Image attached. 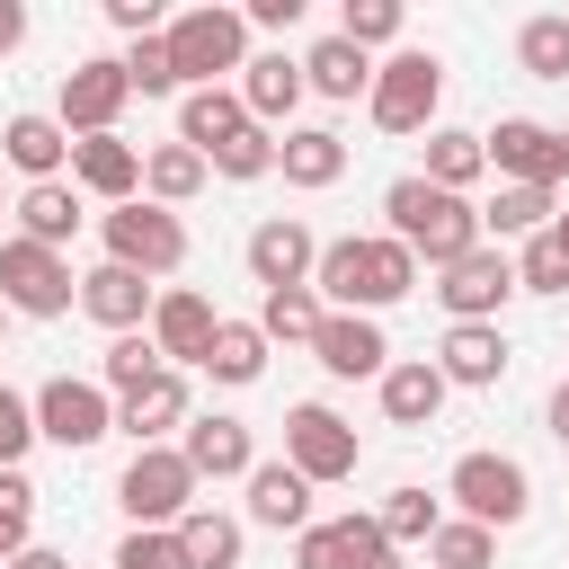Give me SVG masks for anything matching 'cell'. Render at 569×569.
Returning a JSON list of instances; mask_svg holds the SVG:
<instances>
[{
  "instance_id": "1f68e13d",
  "label": "cell",
  "mask_w": 569,
  "mask_h": 569,
  "mask_svg": "<svg viewBox=\"0 0 569 569\" xmlns=\"http://www.w3.org/2000/svg\"><path fill=\"white\" fill-rule=\"evenodd\" d=\"M551 213H560L551 187H498V196L480 204V240H489V249H498V240H533V231H551Z\"/></svg>"
},
{
  "instance_id": "30bf717a",
  "label": "cell",
  "mask_w": 569,
  "mask_h": 569,
  "mask_svg": "<svg viewBox=\"0 0 569 569\" xmlns=\"http://www.w3.org/2000/svg\"><path fill=\"white\" fill-rule=\"evenodd\" d=\"M196 471H187V453L178 445H133V462L116 471V507L133 516V525H178L187 507H196Z\"/></svg>"
},
{
  "instance_id": "816d5d0a",
  "label": "cell",
  "mask_w": 569,
  "mask_h": 569,
  "mask_svg": "<svg viewBox=\"0 0 569 569\" xmlns=\"http://www.w3.org/2000/svg\"><path fill=\"white\" fill-rule=\"evenodd\" d=\"M27 44V0H0V62Z\"/></svg>"
},
{
  "instance_id": "ab89813d",
  "label": "cell",
  "mask_w": 569,
  "mask_h": 569,
  "mask_svg": "<svg viewBox=\"0 0 569 569\" xmlns=\"http://www.w3.org/2000/svg\"><path fill=\"white\" fill-rule=\"evenodd\" d=\"M116 62H124V89H133V98H187V89H178V62H169L160 36H133Z\"/></svg>"
},
{
  "instance_id": "f1b7e54d",
  "label": "cell",
  "mask_w": 569,
  "mask_h": 569,
  "mask_svg": "<svg viewBox=\"0 0 569 569\" xmlns=\"http://www.w3.org/2000/svg\"><path fill=\"white\" fill-rule=\"evenodd\" d=\"M169 533H178L187 569H240V542H249V525H240V516H222L213 498H196V507H187Z\"/></svg>"
},
{
  "instance_id": "7bdbcfd3",
  "label": "cell",
  "mask_w": 569,
  "mask_h": 569,
  "mask_svg": "<svg viewBox=\"0 0 569 569\" xmlns=\"http://www.w3.org/2000/svg\"><path fill=\"white\" fill-rule=\"evenodd\" d=\"M36 542V480L27 471H0V569Z\"/></svg>"
},
{
  "instance_id": "4316f807",
  "label": "cell",
  "mask_w": 569,
  "mask_h": 569,
  "mask_svg": "<svg viewBox=\"0 0 569 569\" xmlns=\"http://www.w3.org/2000/svg\"><path fill=\"white\" fill-rule=\"evenodd\" d=\"M240 124H249V107H240V89H231V80H222V89H187V98H178V142H187L196 160H213Z\"/></svg>"
},
{
  "instance_id": "cb8c5ba5",
  "label": "cell",
  "mask_w": 569,
  "mask_h": 569,
  "mask_svg": "<svg viewBox=\"0 0 569 569\" xmlns=\"http://www.w3.org/2000/svg\"><path fill=\"white\" fill-rule=\"evenodd\" d=\"M240 489H249V498H240V507H249V525H267V533H302V525H311V480H302L284 453H276V462H258Z\"/></svg>"
},
{
  "instance_id": "44dd1931",
  "label": "cell",
  "mask_w": 569,
  "mask_h": 569,
  "mask_svg": "<svg viewBox=\"0 0 569 569\" xmlns=\"http://www.w3.org/2000/svg\"><path fill=\"white\" fill-rule=\"evenodd\" d=\"M71 187L98 196V204H133L142 196V151L124 133H89V142H71Z\"/></svg>"
},
{
  "instance_id": "9c48e42d",
  "label": "cell",
  "mask_w": 569,
  "mask_h": 569,
  "mask_svg": "<svg viewBox=\"0 0 569 569\" xmlns=\"http://www.w3.org/2000/svg\"><path fill=\"white\" fill-rule=\"evenodd\" d=\"M27 400H36V445L89 453V445H107V436H116V400H107L89 373H53V382H36Z\"/></svg>"
},
{
  "instance_id": "6f0895ef",
  "label": "cell",
  "mask_w": 569,
  "mask_h": 569,
  "mask_svg": "<svg viewBox=\"0 0 569 569\" xmlns=\"http://www.w3.org/2000/svg\"><path fill=\"white\" fill-rule=\"evenodd\" d=\"M0 329H9V302H0Z\"/></svg>"
},
{
  "instance_id": "c3c4849f",
  "label": "cell",
  "mask_w": 569,
  "mask_h": 569,
  "mask_svg": "<svg viewBox=\"0 0 569 569\" xmlns=\"http://www.w3.org/2000/svg\"><path fill=\"white\" fill-rule=\"evenodd\" d=\"M338 533H347V560H356V569H373V560H391V542H382V525H373V507H347V516H338Z\"/></svg>"
},
{
  "instance_id": "4fadbf2b",
  "label": "cell",
  "mask_w": 569,
  "mask_h": 569,
  "mask_svg": "<svg viewBox=\"0 0 569 569\" xmlns=\"http://www.w3.org/2000/svg\"><path fill=\"white\" fill-rule=\"evenodd\" d=\"M124 62L116 53H89V62H71L62 71V98H53V124L71 133V142H89V133H116V116H124Z\"/></svg>"
},
{
  "instance_id": "74e56055",
  "label": "cell",
  "mask_w": 569,
  "mask_h": 569,
  "mask_svg": "<svg viewBox=\"0 0 569 569\" xmlns=\"http://www.w3.org/2000/svg\"><path fill=\"white\" fill-rule=\"evenodd\" d=\"M373 525H382V542H391V551H400V542H427V533L445 525V498H427L418 480H400V489L373 507Z\"/></svg>"
},
{
  "instance_id": "91938a15",
  "label": "cell",
  "mask_w": 569,
  "mask_h": 569,
  "mask_svg": "<svg viewBox=\"0 0 569 569\" xmlns=\"http://www.w3.org/2000/svg\"><path fill=\"white\" fill-rule=\"evenodd\" d=\"M560 151H569V133H560Z\"/></svg>"
},
{
  "instance_id": "3957f363",
  "label": "cell",
  "mask_w": 569,
  "mask_h": 569,
  "mask_svg": "<svg viewBox=\"0 0 569 569\" xmlns=\"http://www.w3.org/2000/svg\"><path fill=\"white\" fill-rule=\"evenodd\" d=\"M160 44H169V62H178V89H222V71L249 62V18L222 9V0H204V9H178V18L160 27Z\"/></svg>"
},
{
  "instance_id": "b9f144b4",
  "label": "cell",
  "mask_w": 569,
  "mask_h": 569,
  "mask_svg": "<svg viewBox=\"0 0 569 569\" xmlns=\"http://www.w3.org/2000/svg\"><path fill=\"white\" fill-rule=\"evenodd\" d=\"M516 293H569V249H560V231H533V240L516 249Z\"/></svg>"
},
{
  "instance_id": "d4e9b609",
  "label": "cell",
  "mask_w": 569,
  "mask_h": 569,
  "mask_svg": "<svg viewBox=\"0 0 569 569\" xmlns=\"http://www.w3.org/2000/svg\"><path fill=\"white\" fill-rule=\"evenodd\" d=\"M373 391H382V418L391 427H436V409H445V373L427 356H391Z\"/></svg>"
},
{
  "instance_id": "ba28073f",
  "label": "cell",
  "mask_w": 569,
  "mask_h": 569,
  "mask_svg": "<svg viewBox=\"0 0 569 569\" xmlns=\"http://www.w3.org/2000/svg\"><path fill=\"white\" fill-rule=\"evenodd\" d=\"M0 302L18 311V320H62L71 302H80V276H71V258L62 249H36V240H0Z\"/></svg>"
},
{
  "instance_id": "7a4b0ae2",
  "label": "cell",
  "mask_w": 569,
  "mask_h": 569,
  "mask_svg": "<svg viewBox=\"0 0 569 569\" xmlns=\"http://www.w3.org/2000/svg\"><path fill=\"white\" fill-rule=\"evenodd\" d=\"M382 231L418 258V267H453L480 249V204L471 196H445L427 178H391L382 187Z\"/></svg>"
},
{
  "instance_id": "681fc988",
  "label": "cell",
  "mask_w": 569,
  "mask_h": 569,
  "mask_svg": "<svg viewBox=\"0 0 569 569\" xmlns=\"http://www.w3.org/2000/svg\"><path fill=\"white\" fill-rule=\"evenodd\" d=\"M107 27H116V36H160L169 9H160V0H107Z\"/></svg>"
},
{
  "instance_id": "8fae6325",
  "label": "cell",
  "mask_w": 569,
  "mask_h": 569,
  "mask_svg": "<svg viewBox=\"0 0 569 569\" xmlns=\"http://www.w3.org/2000/svg\"><path fill=\"white\" fill-rule=\"evenodd\" d=\"M436 302H445V329H471V320H498L507 302H516V258L507 249H471V258H453V267H436V284H427Z\"/></svg>"
},
{
  "instance_id": "9a60e30c",
  "label": "cell",
  "mask_w": 569,
  "mask_h": 569,
  "mask_svg": "<svg viewBox=\"0 0 569 569\" xmlns=\"http://www.w3.org/2000/svg\"><path fill=\"white\" fill-rule=\"evenodd\" d=\"M151 302H160V284H151V276H133V267H116V258H98V267L80 276V311H89L107 338L151 329Z\"/></svg>"
},
{
  "instance_id": "603a6c76",
  "label": "cell",
  "mask_w": 569,
  "mask_h": 569,
  "mask_svg": "<svg viewBox=\"0 0 569 569\" xmlns=\"http://www.w3.org/2000/svg\"><path fill=\"white\" fill-rule=\"evenodd\" d=\"M0 160H9L27 187L71 178V133H62L53 116H36V107H27V116H9V124H0Z\"/></svg>"
},
{
  "instance_id": "5b68a950",
  "label": "cell",
  "mask_w": 569,
  "mask_h": 569,
  "mask_svg": "<svg viewBox=\"0 0 569 569\" xmlns=\"http://www.w3.org/2000/svg\"><path fill=\"white\" fill-rule=\"evenodd\" d=\"M445 498H453V516L462 525H489V533H507V525H525L533 516V471L516 462V453H462L453 471H445Z\"/></svg>"
},
{
  "instance_id": "f6af8a7d",
  "label": "cell",
  "mask_w": 569,
  "mask_h": 569,
  "mask_svg": "<svg viewBox=\"0 0 569 569\" xmlns=\"http://www.w3.org/2000/svg\"><path fill=\"white\" fill-rule=\"evenodd\" d=\"M27 453H36V400L0 382V471H27Z\"/></svg>"
},
{
  "instance_id": "d6986e66",
  "label": "cell",
  "mask_w": 569,
  "mask_h": 569,
  "mask_svg": "<svg viewBox=\"0 0 569 569\" xmlns=\"http://www.w3.org/2000/svg\"><path fill=\"white\" fill-rule=\"evenodd\" d=\"M178 453H187L196 480H249V471H258V436H249L240 418H222V409H213V418H187V427H178Z\"/></svg>"
},
{
  "instance_id": "83f0119b",
  "label": "cell",
  "mask_w": 569,
  "mask_h": 569,
  "mask_svg": "<svg viewBox=\"0 0 569 569\" xmlns=\"http://www.w3.org/2000/svg\"><path fill=\"white\" fill-rule=\"evenodd\" d=\"M187 418H196V409H187V382H178V373H160V382H142L133 400H116V436H133V445H169Z\"/></svg>"
},
{
  "instance_id": "7dc6e473",
  "label": "cell",
  "mask_w": 569,
  "mask_h": 569,
  "mask_svg": "<svg viewBox=\"0 0 569 569\" xmlns=\"http://www.w3.org/2000/svg\"><path fill=\"white\" fill-rule=\"evenodd\" d=\"M293 569H356V560H347V533H338V516L293 533Z\"/></svg>"
},
{
  "instance_id": "bcb514c9",
  "label": "cell",
  "mask_w": 569,
  "mask_h": 569,
  "mask_svg": "<svg viewBox=\"0 0 569 569\" xmlns=\"http://www.w3.org/2000/svg\"><path fill=\"white\" fill-rule=\"evenodd\" d=\"M116 569H187V551H178L169 525H133V533L116 542Z\"/></svg>"
},
{
  "instance_id": "6da1fadb",
  "label": "cell",
  "mask_w": 569,
  "mask_h": 569,
  "mask_svg": "<svg viewBox=\"0 0 569 569\" xmlns=\"http://www.w3.org/2000/svg\"><path fill=\"white\" fill-rule=\"evenodd\" d=\"M311 293L320 311H391L400 293H418V258L391 240V231H347V240H320V267H311Z\"/></svg>"
},
{
  "instance_id": "9f6ffc18",
  "label": "cell",
  "mask_w": 569,
  "mask_h": 569,
  "mask_svg": "<svg viewBox=\"0 0 569 569\" xmlns=\"http://www.w3.org/2000/svg\"><path fill=\"white\" fill-rule=\"evenodd\" d=\"M373 569H400V551H391V560H373Z\"/></svg>"
},
{
  "instance_id": "f907efd6",
  "label": "cell",
  "mask_w": 569,
  "mask_h": 569,
  "mask_svg": "<svg viewBox=\"0 0 569 569\" xmlns=\"http://www.w3.org/2000/svg\"><path fill=\"white\" fill-rule=\"evenodd\" d=\"M240 18H249V27H276V36H293V27H302V0H249Z\"/></svg>"
},
{
  "instance_id": "11a10c76",
  "label": "cell",
  "mask_w": 569,
  "mask_h": 569,
  "mask_svg": "<svg viewBox=\"0 0 569 569\" xmlns=\"http://www.w3.org/2000/svg\"><path fill=\"white\" fill-rule=\"evenodd\" d=\"M551 231H560V249H569V213H551Z\"/></svg>"
},
{
  "instance_id": "8d00e7d4",
  "label": "cell",
  "mask_w": 569,
  "mask_h": 569,
  "mask_svg": "<svg viewBox=\"0 0 569 569\" xmlns=\"http://www.w3.org/2000/svg\"><path fill=\"white\" fill-rule=\"evenodd\" d=\"M169 365H160V347H151V329H133V338H107V356H98V391L107 400H133L142 382H160Z\"/></svg>"
},
{
  "instance_id": "7c38bea8",
  "label": "cell",
  "mask_w": 569,
  "mask_h": 569,
  "mask_svg": "<svg viewBox=\"0 0 569 569\" xmlns=\"http://www.w3.org/2000/svg\"><path fill=\"white\" fill-rule=\"evenodd\" d=\"M480 151H489V169H498V187H569V151H560V133L551 124H533V116H498L489 133H480Z\"/></svg>"
},
{
  "instance_id": "ffe728a7",
  "label": "cell",
  "mask_w": 569,
  "mask_h": 569,
  "mask_svg": "<svg viewBox=\"0 0 569 569\" xmlns=\"http://www.w3.org/2000/svg\"><path fill=\"white\" fill-rule=\"evenodd\" d=\"M231 89H240V107H249V124H267V133H284V124H293V107H302V53H249Z\"/></svg>"
},
{
  "instance_id": "e0dca14e",
  "label": "cell",
  "mask_w": 569,
  "mask_h": 569,
  "mask_svg": "<svg viewBox=\"0 0 569 569\" xmlns=\"http://www.w3.org/2000/svg\"><path fill=\"white\" fill-rule=\"evenodd\" d=\"M507 356H516L507 329H498V320H471V329H445V347H436L427 365L445 373V391H498V382H507Z\"/></svg>"
},
{
  "instance_id": "2e32d148",
  "label": "cell",
  "mask_w": 569,
  "mask_h": 569,
  "mask_svg": "<svg viewBox=\"0 0 569 569\" xmlns=\"http://www.w3.org/2000/svg\"><path fill=\"white\" fill-rule=\"evenodd\" d=\"M311 356H320V373H338V382H382L391 338H382V320H365V311H329L320 338H311Z\"/></svg>"
},
{
  "instance_id": "5bb4252c",
  "label": "cell",
  "mask_w": 569,
  "mask_h": 569,
  "mask_svg": "<svg viewBox=\"0 0 569 569\" xmlns=\"http://www.w3.org/2000/svg\"><path fill=\"white\" fill-rule=\"evenodd\" d=\"M249 284L258 293H284V284H311V267H320V240H311V222L302 213H267L258 231H249Z\"/></svg>"
},
{
  "instance_id": "484cf974",
  "label": "cell",
  "mask_w": 569,
  "mask_h": 569,
  "mask_svg": "<svg viewBox=\"0 0 569 569\" xmlns=\"http://www.w3.org/2000/svg\"><path fill=\"white\" fill-rule=\"evenodd\" d=\"M302 89L329 98V107H356V98L373 89V53H356L347 36H320V44L302 53Z\"/></svg>"
},
{
  "instance_id": "d590c367",
  "label": "cell",
  "mask_w": 569,
  "mask_h": 569,
  "mask_svg": "<svg viewBox=\"0 0 569 569\" xmlns=\"http://www.w3.org/2000/svg\"><path fill=\"white\" fill-rule=\"evenodd\" d=\"M516 71L525 80H569V9H533L516 27Z\"/></svg>"
},
{
  "instance_id": "e575fe53",
  "label": "cell",
  "mask_w": 569,
  "mask_h": 569,
  "mask_svg": "<svg viewBox=\"0 0 569 569\" xmlns=\"http://www.w3.org/2000/svg\"><path fill=\"white\" fill-rule=\"evenodd\" d=\"M320 320H329V311H320V293H311V284L258 293V338H267V347H311V338H320Z\"/></svg>"
},
{
  "instance_id": "277c9868",
  "label": "cell",
  "mask_w": 569,
  "mask_h": 569,
  "mask_svg": "<svg viewBox=\"0 0 569 569\" xmlns=\"http://www.w3.org/2000/svg\"><path fill=\"white\" fill-rule=\"evenodd\" d=\"M436 107H445V62L427 44H400L391 62H373V89H365L373 133H436Z\"/></svg>"
},
{
  "instance_id": "f546056e",
  "label": "cell",
  "mask_w": 569,
  "mask_h": 569,
  "mask_svg": "<svg viewBox=\"0 0 569 569\" xmlns=\"http://www.w3.org/2000/svg\"><path fill=\"white\" fill-rule=\"evenodd\" d=\"M18 240H36V249H62L71 231H80V187L71 178H44V187H18Z\"/></svg>"
},
{
  "instance_id": "ac0fdd59",
  "label": "cell",
  "mask_w": 569,
  "mask_h": 569,
  "mask_svg": "<svg viewBox=\"0 0 569 569\" xmlns=\"http://www.w3.org/2000/svg\"><path fill=\"white\" fill-rule=\"evenodd\" d=\"M213 293H196V284H160V302H151V347H160V365L178 373V365H196L204 356V338H213Z\"/></svg>"
},
{
  "instance_id": "f35d334b",
  "label": "cell",
  "mask_w": 569,
  "mask_h": 569,
  "mask_svg": "<svg viewBox=\"0 0 569 569\" xmlns=\"http://www.w3.org/2000/svg\"><path fill=\"white\" fill-rule=\"evenodd\" d=\"M489 560H498V533H489V525L445 516V525L427 533V569H489Z\"/></svg>"
},
{
  "instance_id": "db71d44e",
  "label": "cell",
  "mask_w": 569,
  "mask_h": 569,
  "mask_svg": "<svg viewBox=\"0 0 569 569\" xmlns=\"http://www.w3.org/2000/svg\"><path fill=\"white\" fill-rule=\"evenodd\" d=\"M542 427H551V436H560V445H569V382H560V391H551V409H542Z\"/></svg>"
},
{
  "instance_id": "680465c9",
  "label": "cell",
  "mask_w": 569,
  "mask_h": 569,
  "mask_svg": "<svg viewBox=\"0 0 569 569\" xmlns=\"http://www.w3.org/2000/svg\"><path fill=\"white\" fill-rule=\"evenodd\" d=\"M0 213H9V187H0Z\"/></svg>"
},
{
  "instance_id": "ee69618b",
  "label": "cell",
  "mask_w": 569,
  "mask_h": 569,
  "mask_svg": "<svg viewBox=\"0 0 569 569\" xmlns=\"http://www.w3.org/2000/svg\"><path fill=\"white\" fill-rule=\"evenodd\" d=\"M204 169H213V178H240V187H249V178H267V169H276V133H267V124H240V133H231V142H222V151H213Z\"/></svg>"
},
{
  "instance_id": "52a82bcc",
  "label": "cell",
  "mask_w": 569,
  "mask_h": 569,
  "mask_svg": "<svg viewBox=\"0 0 569 569\" xmlns=\"http://www.w3.org/2000/svg\"><path fill=\"white\" fill-rule=\"evenodd\" d=\"M284 462H293L311 489H338V480H356L365 436H356L329 400H293V409H284Z\"/></svg>"
},
{
  "instance_id": "8992f818",
  "label": "cell",
  "mask_w": 569,
  "mask_h": 569,
  "mask_svg": "<svg viewBox=\"0 0 569 569\" xmlns=\"http://www.w3.org/2000/svg\"><path fill=\"white\" fill-rule=\"evenodd\" d=\"M98 240H107V258L133 267V276H178V267H187V222H178L169 204H151V196L107 204V213H98Z\"/></svg>"
},
{
  "instance_id": "f5cc1de1",
  "label": "cell",
  "mask_w": 569,
  "mask_h": 569,
  "mask_svg": "<svg viewBox=\"0 0 569 569\" xmlns=\"http://www.w3.org/2000/svg\"><path fill=\"white\" fill-rule=\"evenodd\" d=\"M9 569H71V560H62V551H53V542H27V551H18V560H9Z\"/></svg>"
},
{
  "instance_id": "7402d4cb",
  "label": "cell",
  "mask_w": 569,
  "mask_h": 569,
  "mask_svg": "<svg viewBox=\"0 0 569 569\" xmlns=\"http://www.w3.org/2000/svg\"><path fill=\"white\" fill-rule=\"evenodd\" d=\"M276 169H284V187L320 196V187L347 178V133H338V124H284V133H276Z\"/></svg>"
},
{
  "instance_id": "d6a6232c",
  "label": "cell",
  "mask_w": 569,
  "mask_h": 569,
  "mask_svg": "<svg viewBox=\"0 0 569 569\" xmlns=\"http://www.w3.org/2000/svg\"><path fill=\"white\" fill-rule=\"evenodd\" d=\"M196 373H213V382H258L267 373V338H258V320H213V338H204V356H196Z\"/></svg>"
},
{
  "instance_id": "60d3db41",
  "label": "cell",
  "mask_w": 569,
  "mask_h": 569,
  "mask_svg": "<svg viewBox=\"0 0 569 569\" xmlns=\"http://www.w3.org/2000/svg\"><path fill=\"white\" fill-rule=\"evenodd\" d=\"M400 27H409V18H400V0H347L329 36H347L356 53H373V44H400Z\"/></svg>"
},
{
  "instance_id": "4dcf8cb0",
  "label": "cell",
  "mask_w": 569,
  "mask_h": 569,
  "mask_svg": "<svg viewBox=\"0 0 569 569\" xmlns=\"http://www.w3.org/2000/svg\"><path fill=\"white\" fill-rule=\"evenodd\" d=\"M427 187H445V196H471L480 178H489V151H480V133L471 124H436L427 133V169H418Z\"/></svg>"
},
{
  "instance_id": "836d02e7",
  "label": "cell",
  "mask_w": 569,
  "mask_h": 569,
  "mask_svg": "<svg viewBox=\"0 0 569 569\" xmlns=\"http://www.w3.org/2000/svg\"><path fill=\"white\" fill-rule=\"evenodd\" d=\"M204 178H213V169H204L187 142H151V151H142V196L169 204V213H178L187 196H204Z\"/></svg>"
}]
</instances>
